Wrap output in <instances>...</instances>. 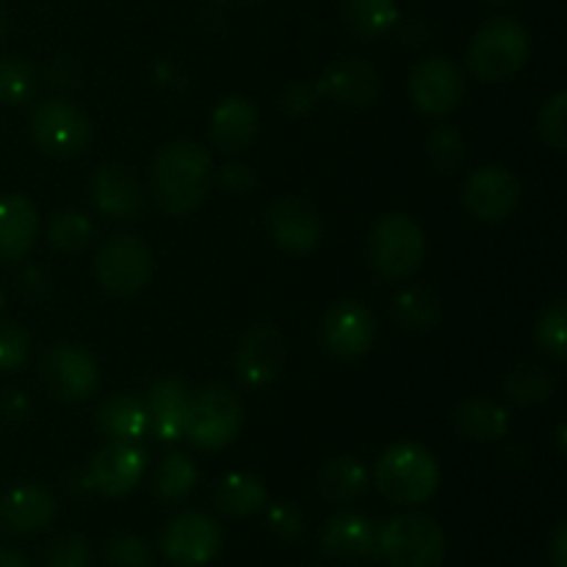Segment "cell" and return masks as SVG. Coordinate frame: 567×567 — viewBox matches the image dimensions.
<instances>
[{
	"label": "cell",
	"mask_w": 567,
	"mask_h": 567,
	"mask_svg": "<svg viewBox=\"0 0 567 567\" xmlns=\"http://www.w3.org/2000/svg\"><path fill=\"white\" fill-rule=\"evenodd\" d=\"M214 161L197 142H172L155 155L150 166V194L169 216H186L199 208L210 188Z\"/></svg>",
	"instance_id": "obj_1"
},
{
	"label": "cell",
	"mask_w": 567,
	"mask_h": 567,
	"mask_svg": "<svg viewBox=\"0 0 567 567\" xmlns=\"http://www.w3.org/2000/svg\"><path fill=\"white\" fill-rule=\"evenodd\" d=\"M374 482L391 504L419 507L435 496L441 485V465L430 449L419 443H396L377 460Z\"/></svg>",
	"instance_id": "obj_2"
},
{
	"label": "cell",
	"mask_w": 567,
	"mask_h": 567,
	"mask_svg": "<svg viewBox=\"0 0 567 567\" xmlns=\"http://www.w3.org/2000/svg\"><path fill=\"white\" fill-rule=\"evenodd\" d=\"M377 554L391 567H441L446 535L430 515L399 513L380 526Z\"/></svg>",
	"instance_id": "obj_3"
},
{
	"label": "cell",
	"mask_w": 567,
	"mask_h": 567,
	"mask_svg": "<svg viewBox=\"0 0 567 567\" xmlns=\"http://www.w3.org/2000/svg\"><path fill=\"white\" fill-rule=\"evenodd\" d=\"M529 33L509 17H496L474 33L468 44V70L485 83H498L524 70L529 61Z\"/></svg>",
	"instance_id": "obj_4"
},
{
	"label": "cell",
	"mask_w": 567,
	"mask_h": 567,
	"mask_svg": "<svg viewBox=\"0 0 567 567\" xmlns=\"http://www.w3.org/2000/svg\"><path fill=\"white\" fill-rule=\"evenodd\" d=\"M31 138L50 158H72L81 155L92 142V122L86 111L66 97H48L33 105Z\"/></svg>",
	"instance_id": "obj_5"
},
{
	"label": "cell",
	"mask_w": 567,
	"mask_h": 567,
	"mask_svg": "<svg viewBox=\"0 0 567 567\" xmlns=\"http://www.w3.org/2000/svg\"><path fill=\"white\" fill-rule=\"evenodd\" d=\"M426 255V238L419 221L408 214H388L374 225L369 238L371 266L385 280H404Z\"/></svg>",
	"instance_id": "obj_6"
},
{
	"label": "cell",
	"mask_w": 567,
	"mask_h": 567,
	"mask_svg": "<svg viewBox=\"0 0 567 567\" xmlns=\"http://www.w3.org/2000/svg\"><path fill=\"white\" fill-rule=\"evenodd\" d=\"M244 408L241 399L225 385H208L194 393L188 402L186 435L203 452H219L230 446L241 432Z\"/></svg>",
	"instance_id": "obj_7"
},
{
	"label": "cell",
	"mask_w": 567,
	"mask_h": 567,
	"mask_svg": "<svg viewBox=\"0 0 567 567\" xmlns=\"http://www.w3.org/2000/svg\"><path fill=\"white\" fill-rule=\"evenodd\" d=\"M94 275L109 297H136L153 277V252L138 236H114L100 247Z\"/></svg>",
	"instance_id": "obj_8"
},
{
	"label": "cell",
	"mask_w": 567,
	"mask_h": 567,
	"mask_svg": "<svg viewBox=\"0 0 567 567\" xmlns=\"http://www.w3.org/2000/svg\"><path fill=\"white\" fill-rule=\"evenodd\" d=\"M219 520L205 513H181L161 532V554L175 567H203L221 551Z\"/></svg>",
	"instance_id": "obj_9"
},
{
	"label": "cell",
	"mask_w": 567,
	"mask_h": 567,
	"mask_svg": "<svg viewBox=\"0 0 567 567\" xmlns=\"http://www.w3.org/2000/svg\"><path fill=\"white\" fill-rule=\"evenodd\" d=\"M42 380L61 402H86L100 388L97 360L75 343H59L42 354Z\"/></svg>",
	"instance_id": "obj_10"
},
{
	"label": "cell",
	"mask_w": 567,
	"mask_h": 567,
	"mask_svg": "<svg viewBox=\"0 0 567 567\" xmlns=\"http://www.w3.org/2000/svg\"><path fill=\"white\" fill-rule=\"evenodd\" d=\"M410 97L415 109L430 116H446L460 109L465 97L463 70L446 55H430L410 72Z\"/></svg>",
	"instance_id": "obj_11"
},
{
	"label": "cell",
	"mask_w": 567,
	"mask_h": 567,
	"mask_svg": "<svg viewBox=\"0 0 567 567\" xmlns=\"http://www.w3.org/2000/svg\"><path fill=\"white\" fill-rule=\"evenodd\" d=\"M147 452L138 443L109 441L86 465L89 491H97L109 498H120L136 491L147 474Z\"/></svg>",
	"instance_id": "obj_12"
},
{
	"label": "cell",
	"mask_w": 567,
	"mask_h": 567,
	"mask_svg": "<svg viewBox=\"0 0 567 567\" xmlns=\"http://www.w3.org/2000/svg\"><path fill=\"white\" fill-rule=\"evenodd\" d=\"M377 336V319L369 305L358 299H343L327 310L321 321V343L338 360L363 358Z\"/></svg>",
	"instance_id": "obj_13"
},
{
	"label": "cell",
	"mask_w": 567,
	"mask_h": 567,
	"mask_svg": "<svg viewBox=\"0 0 567 567\" xmlns=\"http://www.w3.org/2000/svg\"><path fill=\"white\" fill-rule=\"evenodd\" d=\"M520 181L507 166H482L471 172L463 186V205L474 219L502 221L518 208Z\"/></svg>",
	"instance_id": "obj_14"
},
{
	"label": "cell",
	"mask_w": 567,
	"mask_h": 567,
	"mask_svg": "<svg viewBox=\"0 0 567 567\" xmlns=\"http://www.w3.org/2000/svg\"><path fill=\"white\" fill-rule=\"evenodd\" d=\"M288 360V341L277 327L258 324L241 338L236 349V365L238 377L247 385H269L282 374Z\"/></svg>",
	"instance_id": "obj_15"
},
{
	"label": "cell",
	"mask_w": 567,
	"mask_h": 567,
	"mask_svg": "<svg viewBox=\"0 0 567 567\" xmlns=\"http://www.w3.org/2000/svg\"><path fill=\"white\" fill-rule=\"evenodd\" d=\"M269 236L291 255H308L321 241V216L299 197H282L269 208Z\"/></svg>",
	"instance_id": "obj_16"
},
{
	"label": "cell",
	"mask_w": 567,
	"mask_h": 567,
	"mask_svg": "<svg viewBox=\"0 0 567 567\" xmlns=\"http://www.w3.org/2000/svg\"><path fill=\"white\" fill-rule=\"evenodd\" d=\"M380 526L363 513H338L321 529V551L341 563H363L380 557L377 554Z\"/></svg>",
	"instance_id": "obj_17"
},
{
	"label": "cell",
	"mask_w": 567,
	"mask_h": 567,
	"mask_svg": "<svg viewBox=\"0 0 567 567\" xmlns=\"http://www.w3.org/2000/svg\"><path fill=\"white\" fill-rule=\"evenodd\" d=\"M380 72L371 61L360 59V55L336 61L319 83V94H327L347 109H369L380 97Z\"/></svg>",
	"instance_id": "obj_18"
},
{
	"label": "cell",
	"mask_w": 567,
	"mask_h": 567,
	"mask_svg": "<svg viewBox=\"0 0 567 567\" xmlns=\"http://www.w3.org/2000/svg\"><path fill=\"white\" fill-rule=\"evenodd\" d=\"M59 504L42 485L11 487L0 496V529L9 535H37L55 520Z\"/></svg>",
	"instance_id": "obj_19"
},
{
	"label": "cell",
	"mask_w": 567,
	"mask_h": 567,
	"mask_svg": "<svg viewBox=\"0 0 567 567\" xmlns=\"http://www.w3.org/2000/svg\"><path fill=\"white\" fill-rule=\"evenodd\" d=\"M92 203L103 216L131 221L144 208V188L127 166L105 164L92 177Z\"/></svg>",
	"instance_id": "obj_20"
},
{
	"label": "cell",
	"mask_w": 567,
	"mask_h": 567,
	"mask_svg": "<svg viewBox=\"0 0 567 567\" xmlns=\"http://www.w3.org/2000/svg\"><path fill=\"white\" fill-rule=\"evenodd\" d=\"M258 105L244 94H230L210 114V142L227 155L244 153L258 136Z\"/></svg>",
	"instance_id": "obj_21"
},
{
	"label": "cell",
	"mask_w": 567,
	"mask_h": 567,
	"mask_svg": "<svg viewBox=\"0 0 567 567\" xmlns=\"http://www.w3.org/2000/svg\"><path fill=\"white\" fill-rule=\"evenodd\" d=\"M39 233L37 205L22 194L0 197V266H11L31 252Z\"/></svg>",
	"instance_id": "obj_22"
},
{
	"label": "cell",
	"mask_w": 567,
	"mask_h": 567,
	"mask_svg": "<svg viewBox=\"0 0 567 567\" xmlns=\"http://www.w3.org/2000/svg\"><path fill=\"white\" fill-rule=\"evenodd\" d=\"M188 402H192V393H188L186 382L183 380H158L147 393V421L150 430L155 432L158 441L175 443L186 435V415H188Z\"/></svg>",
	"instance_id": "obj_23"
},
{
	"label": "cell",
	"mask_w": 567,
	"mask_h": 567,
	"mask_svg": "<svg viewBox=\"0 0 567 567\" xmlns=\"http://www.w3.org/2000/svg\"><path fill=\"white\" fill-rule=\"evenodd\" d=\"M94 426L109 441L138 443L150 432L147 408L133 396H111L94 413Z\"/></svg>",
	"instance_id": "obj_24"
},
{
	"label": "cell",
	"mask_w": 567,
	"mask_h": 567,
	"mask_svg": "<svg viewBox=\"0 0 567 567\" xmlns=\"http://www.w3.org/2000/svg\"><path fill=\"white\" fill-rule=\"evenodd\" d=\"M454 430L468 441L496 443L509 435V413L491 399H465L452 413Z\"/></svg>",
	"instance_id": "obj_25"
},
{
	"label": "cell",
	"mask_w": 567,
	"mask_h": 567,
	"mask_svg": "<svg viewBox=\"0 0 567 567\" xmlns=\"http://www.w3.org/2000/svg\"><path fill=\"white\" fill-rule=\"evenodd\" d=\"M369 491V471L354 457H332L319 471V493L332 504H347Z\"/></svg>",
	"instance_id": "obj_26"
},
{
	"label": "cell",
	"mask_w": 567,
	"mask_h": 567,
	"mask_svg": "<svg viewBox=\"0 0 567 567\" xmlns=\"http://www.w3.org/2000/svg\"><path fill=\"white\" fill-rule=\"evenodd\" d=\"M396 22V0H343V25L363 42L385 37Z\"/></svg>",
	"instance_id": "obj_27"
},
{
	"label": "cell",
	"mask_w": 567,
	"mask_h": 567,
	"mask_svg": "<svg viewBox=\"0 0 567 567\" xmlns=\"http://www.w3.org/2000/svg\"><path fill=\"white\" fill-rule=\"evenodd\" d=\"M214 502L219 513L230 515V518H249L264 509L266 487L252 474H227L216 487Z\"/></svg>",
	"instance_id": "obj_28"
},
{
	"label": "cell",
	"mask_w": 567,
	"mask_h": 567,
	"mask_svg": "<svg viewBox=\"0 0 567 567\" xmlns=\"http://www.w3.org/2000/svg\"><path fill=\"white\" fill-rule=\"evenodd\" d=\"M197 485V465L186 452H169L153 474V491L161 502L177 504Z\"/></svg>",
	"instance_id": "obj_29"
},
{
	"label": "cell",
	"mask_w": 567,
	"mask_h": 567,
	"mask_svg": "<svg viewBox=\"0 0 567 567\" xmlns=\"http://www.w3.org/2000/svg\"><path fill=\"white\" fill-rule=\"evenodd\" d=\"M393 319L413 332H430L441 324V299L421 288H408L393 299Z\"/></svg>",
	"instance_id": "obj_30"
},
{
	"label": "cell",
	"mask_w": 567,
	"mask_h": 567,
	"mask_svg": "<svg viewBox=\"0 0 567 567\" xmlns=\"http://www.w3.org/2000/svg\"><path fill=\"white\" fill-rule=\"evenodd\" d=\"M504 393L515 404H540L557 393V377L543 365H518L504 377Z\"/></svg>",
	"instance_id": "obj_31"
},
{
	"label": "cell",
	"mask_w": 567,
	"mask_h": 567,
	"mask_svg": "<svg viewBox=\"0 0 567 567\" xmlns=\"http://www.w3.org/2000/svg\"><path fill=\"white\" fill-rule=\"evenodd\" d=\"M48 241L59 252H83L94 241V225L81 210H61L50 219Z\"/></svg>",
	"instance_id": "obj_32"
},
{
	"label": "cell",
	"mask_w": 567,
	"mask_h": 567,
	"mask_svg": "<svg viewBox=\"0 0 567 567\" xmlns=\"http://www.w3.org/2000/svg\"><path fill=\"white\" fill-rule=\"evenodd\" d=\"M37 94V66L22 55L0 59V103L22 105Z\"/></svg>",
	"instance_id": "obj_33"
},
{
	"label": "cell",
	"mask_w": 567,
	"mask_h": 567,
	"mask_svg": "<svg viewBox=\"0 0 567 567\" xmlns=\"http://www.w3.org/2000/svg\"><path fill=\"white\" fill-rule=\"evenodd\" d=\"M426 158L437 172L449 175L465 158V138L454 125H441L426 136Z\"/></svg>",
	"instance_id": "obj_34"
},
{
	"label": "cell",
	"mask_w": 567,
	"mask_h": 567,
	"mask_svg": "<svg viewBox=\"0 0 567 567\" xmlns=\"http://www.w3.org/2000/svg\"><path fill=\"white\" fill-rule=\"evenodd\" d=\"M565 327H567V305L565 299H554L546 305L535 327V341L548 358L563 360L565 358Z\"/></svg>",
	"instance_id": "obj_35"
},
{
	"label": "cell",
	"mask_w": 567,
	"mask_h": 567,
	"mask_svg": "<svg viewBox=\"0 0 567 567\" xmlns=\"http://www.w3.org/2000/svg\"><path fill=\"white\" fill-rule=\"evenodd\" d=\"M28 354H31V336L25 327L9 319L0 321V374L22 369Z\"/></svg>",
	"instance_id": "obj_36"
},
{
	"label": "cell",
	"mask_w": 567,
	"mask_h": 567,
	"mask_svg": "<svg viewBox=\"0 0 567 567\" xmlns=\"http://www.w3.org/2000/svg\"><path fill=\"white\" fill-rule=\"evenodd\" d=\"M565 111H567V94L557 92L543 103L540 114H537V133H540L543 144L548 150L563 153L567 142V127H565Z\"/></svg>",
	"instance_id": "obj_37"
},
{
	"label": "cell",
	"mask_w": 567,
	"mask_h": 567,
	"mask_svg": "<svg viewBox=\"0 0 567 567\" xmlns=\"http://www.w3.org/2000/svg\"><path fill=\"white\" fill-rule=\"evenodd\" d=\"M109 567H153V548L138 535H116L105 546Z\"/></svg>",
	"instance_id": "obj_38"
},
{
	"label": "cell",
	"mask_w": 567,
	"mask_h": 567,
	"mask_svg": "<svg viewBox=\"0 0 567 567\" xmlns=\"http://www.w3.org/2000/svg\"><path fill=\"white\" fill-rule=\"evenodd\" d=\"M44 567H92V546L81 535H64L44 551Z\"/></svg>",
	"instance_id": "obj_39"
},
{
	"label": "cell",
	"mask_w": 567,
	"mask_h": 567,
	"mask_svg": "<svg viewBox=\"0 0 567 567\" xmlns=\"http://www.w3.org/2000/svg\"><path fill=\"white\" fill-rule=\"evenodd\" d=\"M316 100H319V86H313V83L308 81H291L280 92V100H277V103H280L282 114L297 120V116H305L313 111Z\"/></svg>",
	"instance_id": "obj_40"
},
{
	"label": "cell",
	"mask_w": 567,
	"mask_h": 567,
	"mask_svg": "<svg viewBox=\"0 0 567 567\" xmlns=\"http://www.w3.org/2000/svg\"><path fill=\"white\" fill-rule=\"evenodd\" d=\"M269 526L282 540H297L305 535V518L293 504H275L269 509Z\"/></svg>",
	"instance_id": "obj_41"
},
{
	"label": "cell",
	"mask_w": 567,
	"mask_h": 567,
	"mask_svg": "<svg viewBox=\"0 0 567 567\" xmlns=\"http://www.w3.org/2000/svg\"><path fill=\"white\" fill-rule=\"evenodd\" d=\"M219 183L221 188H227L230 194H247L252 192L255 183H258V175L249 164H241V161H230L219 169Z\"/></svg>",
	"instance_id": "obj_42"
},
{
	"label": "cell",
	"mask_w": 567,
	"mask_h": 567,
	"mask_svg": "<svg viewBox=\"0 0 567 567\" xmlns=\"http://www.w3.org/2000/svg\"><path fill=\"white\" fill-rule=\"evenodd\" d=\"M22 415H28V399L22 396V391H6L0 396V419L20 421Z\"/></svg>",
	"instance_id": "obj_43"
},
{
	"label": "cell",
	"mask_w": 567,
	"mask_h": 567,
	"mask_svg": "<svg viewBox=\"0 0 567 567\" xmlns=\"http://www.w3.org/2000/svg\"><path fill=\"white\" fill-rule=\"evenodd\" d=\"M548 557L554 567H567V526L559 524L548 540Z\"/></svg>",
	"instance_id": "obj_44"
},
{
	"label": "cell",
	"mask_w": 567,
	"mask_h": 567,
	"mask_svg": "<svg viewBox=\"0 0 567 567\" xmlns=\"http://www.w3.org/2000/svg\"><path fill=\"white\" fill-rule=\"evenodd\" d=\"M70 66V61L66 59H55L53 61V83L55 86H75V70H66Z\"/></svg>",
	"instance_id": "obj_45"
},
{
	"label": "cell",
	"mask_w": 567,
	"mask_h": 567,
	"mask_svg": "<svg viewBox=\"0 0 567 567\" xmlns=\"http://www.w3.org/2000/svg\"><path fill=\"white\" fill-rule=\"evenodd\" d=\"M0 567H31V563L17 548L0 546Z\"/></svg>",
	"instance_id": "obj_46"
},
{
	"label": "cell",
	"mask_w": 567,
	"mask_h": 567,
	"mask_svg": "<svg viewBox=\"0 0 567 567\" xmlns=\"http://www.w3.org/2000/svg\"><path fill=\"white\" fill-rule=\"evenodd\" d=\"M6 31H9V17H6V9L0 6V42L6 39Z\"/></svg>",
	"instance_id": "obj_47"
},
{
	"label": "cell",
	"mask_w": 567,
	"mask_h": 567,
	"mask_svg": "<svg viewBox=\"0 0 567 567\" xmlns=\"http://www.w3.org/2000/svg\"><path fill=\"white\" fill-rule=\"evenodd\" d=\"M557 441H559V452H565V424L557 430Z\"/></svg>",
	"instance_id": "obj_48"
},
{
	"label": "cell",
	"mask_w": 567,
	"mask_h": 567,
	"mask_svg": "<svg viewBox=\"0 0 567 567\" xmlns=\"http://www.w3.org/2000/svg\"><path fill=\"white\" fill-rule=\"evenodd\" d=\"M3 305H6V293L0 291V310H3Z\"/></svg>",
	"instance_id": "obj_49"
},
{
	"label": "cell",
	"mask_w": 567,
	"mask_h": 567,
	"mask_svg": "<svg viewBox=\"0 0 567 567\" xmlns=\"http://www.w3.org/2000/svg\"><path fill=\"white\" fill-rule=\"evenodd\" d=\"M491 3H504V0H491Z\"/></svg>",
	"instance_id": "obj_50"
},
{
	"label": "cell",
	"mask_w": 567,
	"mask_h": 567,
	"mask_svg": "<svg viewBox=\"0 0 567 567\" xmlns=\"http://www.w3.org/2000/svg\"><path fill=\"white\" fill-rule=\"evenodd\" d=\"M249 3H258V0H249Z\"/></svg>",
	"instance_id": "obj_51"
}]
</instances>
